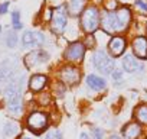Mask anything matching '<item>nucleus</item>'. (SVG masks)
I'll return each mask as SVG.
<instances>
[{
	"label": "nucleus",
	"instance_id": "4",
	"mask_svg": "<svg viewBox=\"0 0 147 139\" xmlns=\"http://www.w3.org/2000/svg\"><path fill=\"white\" fill-rule=\"evenodd\" d=\"M92 64L94 67L102 74H111L114 71V61L113 58H110L104 51H97L92 55Z\"/></svg>",
	"mask_w": 147,
	"mask_h": 139
},
{
	"label": "nucleus",
	"instance_id": "9",
	"mask_svg": "<svg viewBox=\"0 0 147 139\" xmlns=\"http://www.w3.org/2000/svg\"><path fill=\"white\" fill-rule=\"evenodd\" d=\"M43 35L39 32H33V31H28L22 35V44L25 46H40L43 44Z\"/></svg>",
	"mask_w": 147,
	"mask_h": 139
},
{
	"label": "nucleus",
	"instance_id": "24",
	"mask_svg": "<svg viewBox=\"0 0 147 139\" xmlns=\"http://www.w3.org/2000/svg\"><path fill=\"white\" fill-rule=\"evenodd\" d=\"M16 42H18L16 35H10V36H9V39H7V45L13 48V46H16Z\"/></svg>",
	"mask_w": 147,
	"mask_h": 139
},
{
	"label": "nucleus",
	"instance_id": "27",
	"mask_svg": "<svg viewBox=\"0 0 147 139\" xmlns=\"http://www.w3.org/2000/svg\"><path fill=\"white\" fill-rule=\"evenodd\" d=\"M81 139H88V135L87 133H81Z\"/></svg>",
	"mask_w": 147,
	"mask_h": 139
},
{
	"label": "nucleus",
	"instance_id": "15",
	"mask_svg": "<svg viewBox=\"0 0 147 139\" xmlns=\"http://www.w3.org/2000/svg\"><path fill=\"white\" fill-rule=\"evenodd\" d=\"M46 77L42 76V74H36V76H32L30 77V81H29V87L30 90L33 91H40L45 86H46Z\"/></svg>",
	"mask_w": 147,
	"mask_h": 139
},
{
	"label": "nucleus",
	"instance_id": "28",
	"mask_svg": "<svg viewBox=\"0 0 147 139\" xmlns=\"http://www.w3.org/2000/svg\"><path fill=\"white\" fill-rule=\"evenodd\" d=\"M111 139H120L118 136H111Z\"/></svg>",
	"mask_w": 147,
	"mask_h": 139
},
{
	"label": "nucleus",
	"instance_id": "1",
	"mask_svg": "<svg viewBox=\"0 0 147 139\" xmlns=\"http://www.w3.org/2000/svg\"><path fill=\"white\" fill-rule=\"evenodd\" d=\"M131 19V13L127 7H121L114 12H104L102 15V28L108 33H115L124 31Z\"/></svg>",
	"mask_w": 147,
	"mask_h": 139
},
{
	"label": "nucleus",
	"instance_id": "13",
	"mask_svg": "<svg viewBox=\"0 0 147 139\" xmlns=\"http://www.w3.org/2000/svg\"><path fill=\"white\" fill-rule=\"evenodd\" d=\"M108 49H110V52H111L114 57L121 55V54L124 52V49H125V42H124V39H123L121 36H114V38H111V41H110V44H108Z\"/></svg>",
	"mask_w": 147,
	"mask_h": 139
},
{
	"label": "nucleus",
	"instance_id": "21",
	"mask_svg": "<svg viewBox=\"0 0 147 139\" xmlns=\"http://www.w3.org/2000/svg\"><path fill=\"white\" fill-rule=\"evenodd\" d=\"M111 76H113L115 84H121V83L124 81V80H123V73H121V70H114V71L111 73Z\"/></svg>",
	"mask_w": 147,
	"mask_h": 139
},
{
	"label": "nucleus",
	"instance_id": "14",
	"mask_svg": "<svg viewBox=\"0 0 147 139\" xmlns=\"http://www.w3.org/2000/svg\"><path fill=\"white\" fill-rule=\"evenodd\" d=\"M87 84H88V87L91 90H95V91H100V90L105 89V86H107L105 80L98 77V76H95V74H90L87 77Z\"/></svg>",
	"mask_w": 147,
	"mask_h": 139
},
{
	"label": "nucleus",
	"instance_id": "6",
	"mask_svg": "<svg viewBox=\"0 0 147 139\" xmlns=\"http://www.w3.org/2000/svg\"><path fill=\"white\" fill-rule=\"evenodd\" d=\"M51 25L53 32L56 33H62L65 26H66V10L63 6H59L58 9H55L52 12V19H51Z\"/></svg>",
	"mask_w": 147,
	"mask_h": 139
},
{
	"label": "nucleus",
	"instance_id": "12",
	"mask_svg": "<svg viewBox=\"0 0 147 139\" xmlns=\"http://www.w3.org/2000/svg\"><path fill=\"white\" fill-rule=\"evenodd\" d=\"M123 67H124V70L127 73H137V71H141L143 70V65L131 54H127L123 58Z\"/></svg>",
	"mask_w": 147,
	"mask_h": 139
},
{
	"label": "nucleus",
	"instance_id": "3",
	"mask_svg": "<svg viewBox=\"0 0 147 139\" xmlns=\"http://www.w3.org/2000/svg\"><path fill=\"white\" fill-rule=\"evenodd\" d=\"M101 23V19H100V12L97 7L94 6H90L87 7L84 12H82V16H81V26L82 29L87 32V33H92L98 29Z\"/></svg>",
	"mask_w": 147,
	"mask_h": 139
},
{
	"label": "nucleus",
	"instance_id": "7",
	"mask_svg": "<svg viewBox=\"0 0 147 139\" xmlns=\"http://www.w3.org/2000/svg\"><path fill=\"white\" fill-rule=\"evenodd\" d=\"M61 80L65 83V84H68V86H75L78 81H80V78H81V73H80V70L77 68V67H71V65H68V67H63L62 70H61Z\"/></svg>",
	"mask_w": 147,
	"mask_h": 139
},
{
	"label": "nucleus",
	"instance_id": "11",
	"mask_svg": "<svg viewBox=\"0 0 147 139\" xmlns=\"http://www.w3.org/2000/svg\"><path fill=\"white\" fill-rule=\"evenodd\" d=\"M133 51L137 58L146 59L147 58V39L144 36H137L133 41Z\"/></svg>",
	"mask_w": 147,
	"mask_h": 139
},
{
	"label": "nucleus",
	"instance_id": "29",
	"mask_svg": "<svg viewBox=\"0 0 147 139\" xmlns=\"http://www.w3.org/2000/svg\"><path fill=\"white\" fill-rule=\"evenodd\" d=\"M0 33H2V25H0Z\"/></svg>",
	"mask_w": 147,
	"mask_h": 139
},
{
	"label": "nucleus",
	"instance_id": "23",
	"mask_svg": "<svg viewBox=\"0 0 147 139\" xmlns=\"http://www.w3.org/2000/svg\"><path fill=\"white\" fill-rule=\"evenodd\" d=\"M136 6H137L138 9H141V10L147 12V3L144 2V0H137V2H136Z\"/></svg>",
	"mask_w": 147,
	"mask_h": 139
},
{
	"label": "nucleus",
	"instance_id": "26",
	"mask_svg": "<svg viewBox=\"0 0 147 139\" xmlns=\"http://www.w3.org/2000/svg\"><path fill=\"white\" fill-rule=\"evenodd\" d=\"M7 7H9V3L0 5V13H6V12H7Z\"/></svg>",
	"mask_w": 147,
	"mask_h": 139
},
{
	"label": "nucleus",
	"instance_id": "22",
	"mask_svg": "<svg viewBox=\"0 0 147 139\" xmlns=\"http://www.w3.org/2000/svg\"><path fill=\"white\" fill-rule=\"evenodd\" d=\"M45 139H62V135L59 130H51V132H48Z\"/></svg>",
	"mask_w": 147,
	"mask_h": 139
},
{
	"label": "nucleus",
	"instance_id": "25",
	"mask_svg": "<svg viewBox=\"0 0 147 139\" xmlns=\"http://www.w3.org/2000/svg\"><path fill=\"white\" fill-rule=\"evenodd\" d=\"M104 138V130L102 129H94V139H102Z\"/></svg>",
	"mask_w": 147,
	"mask_h": 139
},
{
	"label": "nucleus",
	"instance_id": "19",
	"mask_svg": "<svg viewBox=\"0 0 147 139\" xmlns=\"http://www.w3.org/2000/svg\"><path fill=\"white\" fill-rule=\"evenodd\" d=\"M18 132V125L16 123H7L6 125V127H5V135L6 136H13L15 133Z\"/></svg>",
	"mask_w": 147,
	"mask_h": 139
},
{
	"label": "nucleus",
	"instance_id": "30",
	"mask_svg": "<svg viewBox=\"0 0 147 139\" xmlns=\"http://www.w3.org/2000/svg\"><path fill=\"white\" fill-rule=\"evenodd\" d=\"M22 139H30V138H26V136H25V138H22Z\"/></svg>",
	"mask_w": 147,
	"mask_h": 139
},
{
	"label": "nucleus",
	"instance_id": "8",
	"mask_svg": "<svg viewBox=\"0 0 147 139\" xmlns=\"http://www.w3.org/2000/svg\"><path fill=\"white\" fill-rule=\"evenodd\" d=\"M84 54H85V45H84L82 42H74V44H71V45L66 48V51H65L63 55H65V58H66L68 61L78 62V61L82 59Z\"/></svg>",
	"mask_w": 147,
	"mask_h": 139
},
{
	"label": "nucleus",
	"instance_id": "20",
	"mask_svg": "<svg viewBox=\"0 0 147 139\" xmlns=\"http://www.w3.org/2000/svg\"><path fill=\"white\" fill-rule=\"evenodd\" d=\"M12 23H13V28H15V29H20V28H22L20 13H19V12H13V13H12Z\"/></svg>",
	"mask_w": 147,
	"mask_h": 139
},
{
	"label": "nucleus",
	"instance_id": "10",
	"mask_svg": "<svg viewBox=\"0 0 147 139\" xmlns=\"http://www.w3.org/2000/svg\"><path fill=\"white\" fill-rule=\"evenodd\" d=\"M49 59V54L42 51V49H38V51H33L30 52L26 58H25V62L26 65L30 68V67H35V65H39L42 62H46Z\"/></svg>",
	"mask_w": 147,
	"mask_h": 139
},
{
	"label": "nucleus",
	"instance_id": "2",
	"mask_svg": "<svg viewBox=\"0 0 147 139\" xmlns=\"http://www.w3.org/2000/svg\"><path fill=\"white\" fill-rule=\"evenodd\" d=\"M7 107L13 113L22 112V78L18 81H12L6 89Z\"/></svg>",
	"mask_w": 147,
	"mask_h": 139
},
{
	"label": "nucleus",
	"instance_id": "16",
	"mask_svg": "<svg viewBox=\"0 0 147 139\" xmlns=\"http://www.w3.org/2000/svg\"><path fill=\"white\" fill-rule=\"evenodd\" d=\"M140 132H141L140 125H137V123H130V125H127V126L124 127L123 135H124L125 139H137L138 135H140Z\"/></svg>",
	"mask_w": 147,
	"mask_h": 139
},
{
	"label": "nucleus",
	"instance_id": "17",
	"mask_svg": "<svg viewBox=\"0 0 147 139\" xmlns=\"http://www.w3.org/2000/svg\"><path fill=\"white\" fill-rule=\"evenodd\" d=\"M87 3V0H69V5H68V12L72 16H77L84 10V6Z\"/></svg>",
	"mask_w": 147,
	"mask_h": 139
},
{
	"label": "nucleus",
	"instance_id": "18",
	"mask_svg": "<svg viewBox=\"0 0 147 139\" xmlns=\"http://www.w3.org/2000/svg\"><path fill=\"white\" fill-rule=\"evenodd\" d=\"M136 117L140 123L147 125V106H140L136 110Z\"/></svg>",
	"mask_w": 147,
	"mask_h": 139
},
{
	"label": "nucleus",
	"instance_id": "5",
	"mask_svg": "<svg viewBox=\"0 0 147 139\" xmlns=\"http://www.w3.org/2000/svg\"><path fill=\"white\" fill-rule=\"evenodd\" d=\"M48 126V116L45 113L40 112H33L29 114L28 117V127L35 132V133H40L45 127Z\"/></svg>",
	"mask_w": 147,
	"mask_h": 139
}]
</instances>
